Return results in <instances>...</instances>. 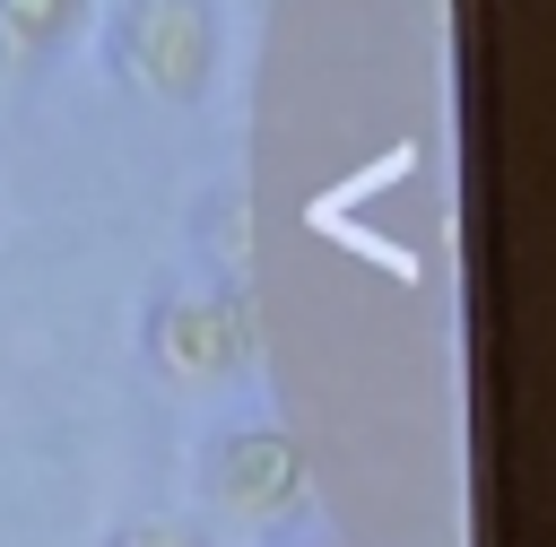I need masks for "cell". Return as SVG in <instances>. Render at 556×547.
Here are the masks:
<instances>
[{
  "label": "cell",
  "mask_w": 556,
  "mask_h": 547,
  "mask_svg": "<svg viewBox=\"0 0 556 547\" xmlns=\"http://www.w3.org/2000/svg\"><path fill=\"white\" fill-rule=\"evenodd\" d=\"M104 52H113V78L122 87H148L156 104H200L217 87L226 26H217L208 0H122Z\"/></svg>",
  "instance_id": "obj_1"
},
{
  "label": "cell",
  "mask_w": 556,
  "mask_h": 547,
  "mask_svg": "<svg viewBox=\"0 0 556 547\" xmlns=\"http://www.w3.org/2000/svg\"><path fill=\"white\" fill-rule=\"evenodd\" d=\"M139 347L165 382H235L261 347V321H252V295L243 287H174L148 304L139 321Z\"/></svg>",
  "instance_id": "obj_2"
},
{
  "label": "cell",
  "mask_w": 556,
  "mask_h": 547,
  "mask_svg": "<svg viewBox=\"0 0 556 547\" xmlns=\"http://www.w3.org/2000/svg\"><path fill=\"white\" fill-rule=\"evenodd\" d=\"M200 486L226 521L243 530H278L313 504V451L287 434V425H226L208 451H200Z\"/></svg>",
  "instance_id": "obj_3"
},
{
  "label": "cell",
  "mask_w": 556,
  "mask_h": 547,
  "mask_svg": "<svg viewBox=\"0 0 556 547\" xmlns=\"http://www.w3.org/2000/svg\"><path fill=\"white\" fill-rule=\"evenodd\" d=\"M87 26V0H0V52L9 61H52Z\"/></svg>",
  "instance_id": "obj_4"
},
{
  "label": "cell",
  "mask_w": 556,
  "mask_h": 547,
  "mask_svg": "<svg viewBox=\"0 0 556 547\" xmlns=\"http://www.w3.org/2000/svg\"><path fill=\"white\" fill-rule=\"evenodd\" d=\"M191 234L217 252V269H226V287L252 269V200L226 182V191H200V217H191Z\"/></svg>",
  "instance_id": "obj_5"
},
{
  "label": "cell",
  "mask_w": 556,
  "mask_h": 547,
  "mask_svg": "<svg viewBox=\"0 0 556 547\" xmlns=\"http://www.w3.org/2000/svg\"><path fill=\"white\" fill-rule=\"evenodd\" d=\"M104 547H208V530L148 512V521H113V530H104Z\"/></svg>",
  "instance_id": "obj_6"
}]
</instances>
